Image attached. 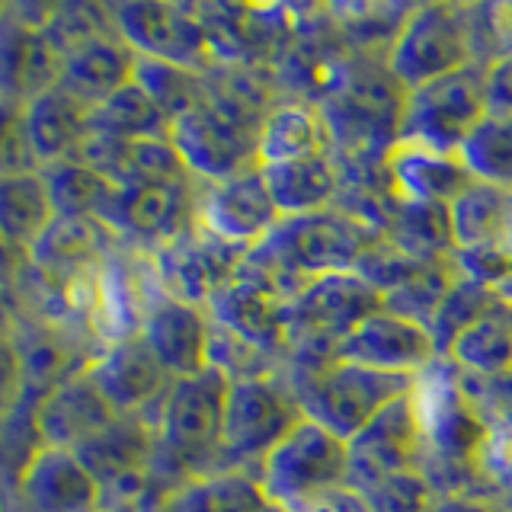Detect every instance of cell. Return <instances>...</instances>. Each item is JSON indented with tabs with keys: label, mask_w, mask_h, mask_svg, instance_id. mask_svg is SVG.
I'll use <instances>...</instances> for the list:
<instances>
[{
	"label": "cell",
	"mask_w": 512,
	"mask_h": 512,
	"mask_svg": "<svg viewBox=\"0 0 512 512\" xmlns=\"http://www.w3.org/2000/svg\"><path fill=\"white\" fill-rule=\"evenodd\" d=\"M375 240L378 234L362 218L343 208H327L308 218H285L247 253L244 263L295 298L311 279L356 272Z\"/></svg>",
	"instance_id": "cell-1"
},
{
	"label": "cell",
	"mask_w": 512,
	"mask_h": 512,
	"mask_svg": "<svg viewBox=\"0 0 512 512\" xmlns=\"http://www.w3.org/2000/svg\"><path fill=\"white\" fill-rule=\"evenodd\" d=\"M269 506L282 512H314L346 490L349 448L330 429L301 416L253 471Z\"/></svg>",
	"instance_id": "cell-2"
},
{
	"label": "cell",
	"mask_w": 512,
	"mask_h": 512,
	"mask_svg": "<svg viewBox=\"0 0 512 512\" xmlns=\"http://www.w3.org/2000/svg\"><path fill=\"white\" fill-rule=\"evenodd\" d=\"M266 116L208 90L205 100L170 125V144L183 157L192 180L215 183L260 167L256 144Z\"/></svg>",
	"instance_id": "cell-3"
},
{
	"label": "cell",
	"mask_w": 512,
	"mask_h": 512,
	"mask_svg": "<svg viewBox=\"0 0 512 512\" xmlns=\"http://www.w3.org/2000/svg\"><path fill=\"white\" fill-rule=\"evenodd\" d=\"M487 64H468L455 74L407 90L397 109L394 141H416L426 148L458 154L468 135L487 116Z\"/></svg>",
	"instance_id": "cell-4"
},
{
	"label": "cell",
	"mask_w": 512,
	"mask_h": 512,
	"mask_svg": "<svg viewBox=\"0 0 512 512\" xmlns=\"http://www.w3.org/2000/svg\"><path fill=\"white\" fill-rule=\"evenodd\" d=\"M292 388L308 420L330 429L336 439L349 442L384 407L413 394L416 378L384 375V372H372V368L333 359L320 372L304 375Z\"/></svg>",
	"instance_id": "cell-5"
},
{
	"label": "cell",
	"mask_w": 512,
	"mask_h": 512,
	"mask_svg": "<svg viewBox=\"0 0 512 512\" xmlns=\"http://www.w3.org/2000/svg\"><path fill=\"white\" fill-rule=\"evenodd\" d=\"M304 416L292 381L279 372L234 378L224 404L221 455L228 471H256L276 442Z\"/></svg>",
	"instance_id": "cell-6"
},
{
	"label": "cell",
	"mask_w": 512,
	"mask_h": 512,
	"mask_svg": "<svg viewBox=\"0 0 512 512\" xmlns=\"http://www.w3.org/2000/svg\"><path fill=\"white\" fill-rule=\"evenodd\" d=\"M471 13L455 4H423L407 13L388 48V74L400 93L474 64Z\"/></svg>",
	"instance_id": "cell-7"
},
{
	"label": "cell",
	"mask_w": 512,
	"mask_h": 512,
	"mask_svg": "<svg viewBox=\"0 0 512 512\" xmlns=\"http://www.w3.org/2000/svg\"><path fill=\"white\" fill-rule=\"evenodd\" d=\"M196 186L199 180L112 186L100 221L122 240V247L151 256L196 224Z\"/></svg>",
	"instance_id": "cell-8"
},
{
	"label": "cell",
	"mask_w": 512,
	"mask_h": 512,
	"mask_svg": "<svg viewBox=\"0 0 512 512\" xmlns=\"http://www.w3.org/2000/svg\"><path fill=\"white\" fill-rule=\"evenodd\" d=\"M64 52L45 26V4L0 10V103L26 106L61 84Z\"/></svg>",
	"instance_id": "cell-9"
},
{
	"label": "cell",
	"mask_w": 512,
	"mask_h": 512,
	"mask_svg": "<svg viewBox=\"0 0 512 512\" xmlns=\"http://www.w3.org/2000/svg\"><path fill=\"white\" fill-rule=\"evenodd\" d=\"M112 26L138 58L167 61L176 68L208 74L215 68L212 42L199 7L186 4H112Z\"/></svg>",
	"instance_id": "cell-10"
},
{
	"label": "cell",
	"mask_w": 512,
	"mask_h": 512,
	"mask_svg": "<svg viewBox=\"0 0 512 512\" xmlns=\"http://www.w3.org/2000/svg\"><path fill=\"white\" fill-rule=\"evenodd\" d=\"M74 455L100 484L106 512L135 509L151 490L157 432L138 416H116L103 432L74 448Z\"/></svg>",
	"instance_id": "cell-11"
},
{
	"label": "cell",
	"mask_w": 512,
	"mask_h": 512,
	"mask_svg": "<svg viewBox=\"0 0 512 512\" xmlns=\"http://www.w3.org/2000/svg\"><path fill=\"white\" fill-rule=\"evenodd\" d=\"M244 247L224 244L215 234H208L199 224L176 237L173 244L160 247L148 256L160 292L205 308L224 285H228L247 260Z\"/></svg>",
	"instance_id": "cell-12"
},
{
	"label": "cell",
	"mask_w": 512,
	"mask_h": 512,
	"mask_svg": "<svg viewBox=\"0 0 512 512\" xmlns=\"http://www.w3.org/2000/svg\"><path fill=\"white\" fill-rule=\"evenodd\" d=\"M196 224L224 244L253 250L279 228L282 215L260 167L196 186Z\"/></svg>",
	"instance_id": "cell-13"
},
{
	"label": "cell",
	"mask_w": 512,
	"mask_h": 512,
	"mask_svg": "<svg viewBox=\"0 0 512 512\" xmlns=\"http://www.w3.org/2000/svg\"><path fill=\"white\" fill-rule=\"evenodd\" d=\"M349 448V477L346 490L394 471H423L426 458V426L420 413L416 391L384 407L356 439L346 442Z\"/></svg>",
	"instance_id": "cell-14"
},
{
	"label": "cell",
	"mask_w": 512,
	"mask_h": 512,
	"mask_svg": "<svg viewBox=\"0 0 512 512\" xmlns=\"http://www.w3.org/2000/svg\"><path fill=\"white\" fill-rule=\"evenodd\" d=\"M96 391L119 416H138L154 426L157 410L164 404L173 378L157 356L141 340V333H128L119 340H109L100 356L87 368Z\"/></svg>",
	"instance_id": "cell-15"
},
{
	"label": "cell",
	"mask_w": 512,
	"mask_h": 512,
	"mask_svg": "<svg viewBox=\"0 0 512 512\" xmlns=\"http://www.w3.org/2000/svg\"><path fill=\"white\" fill-rule=\"evenodd\" d=\"M218 327L237 333L250 346L269 352L272 359L288 346V324H292V295L269 282L247 263L221 292L205 304Z\"/></svg>",
	"instance_id": "cell-16"
},
{
	"label": "cell",
	"mask_w": 512,
	"mask_h": 512,
	"mask_svg": "<svg viewBox=\"0 0 512 512\" xmlns=\"http://www.w3.org/2000/svg\"><path fill=\"white\" fill-rule=\"evenodd\" d=\"M336 359L384 375L420 378L439 362V349L429 327L391 308H378L349 336H343L336 346Z\"/></svg>",
	"instance_id": "cell-17"
},
{
	"label": "cell",
	"mask_w": 512,
	"mask_h": 512,
	"mask_svg": "<svg viewBox=\"0 0 512 512\" xmlns=\"http://www.w3.org/2000/svg\"><path fill=\"white\" fill-rule=\"evenodd\" d=\"M10 493L13 512H106L100 484L68 448L39 445Z\"/></svg>",
	"instance_id": "cell-18"
},
{
	"label": "cell",
	"mask_w": 512,
	"mask_h": 512,
	"mask_svg": "<svg viewBox=\"0 0 512 512\" xmlns=\"http://www.w3.org/2000/svg\"><path fill=\"white\" fill-rule=\"evenodd\" d=\"M138 333L173 381L199 375L208 368L212 314L199 308V304L157 292L141 317Z\"/></svg>",
	"instance_id": "cell-19"
},
{
	"label": "cell",
	"mask_w": 512,
	"mask_h": 512,
	"mask_svg": "<svg viewBox=\"0 0 512 512\" xmlns=\"http://www.w3.org/2000/svg\"><path fill=\"white\" fill-rule=\"evenodd\" d=\"M122 240L96 218H55L39 244L29 250L26 263L52 282H84L93 279L112 256L119 253Z\"/></svg>",
	"instance_id": "cell-20"
},
{
	"label": "cell",
	"mask_w": 512,
	"mask_h": 512,
	"mask_svg": "<svg viewBox=\"0 0 512 512\" xmlns=\"http://www.w3.org/2000/svg\"><path fill=\"white\" fill-rule=\"evenodd\" d=\"M384 176L400 205L448 208L474 180L458 154L426 148L416 141H394L384 154Z\"/></svg>",
	"instance_id": "cell-21"
},
{
	"label": "cell",
	"mask_w": 512,
	"mask_h": 512,
	"mask_svg": "<svg viewBox=\"0 0 512 512\" xmlns=\"http://www.w3.org/2000/svg\"><path fill=\"white\" fill-rule=\"evenodd\" d=\"M116 416L119 413L106 404L100 391H96L90 375L80 372L39 400L36 420L32 423H36L39 445L74 452V448H80L87 439H93L96 432H103Z\"/></svg>",
	"instance_id": "cell-22"
},
{
	"label": "cell",
	"mask_w": 512,
	"mask_h": 512,
	"mask_svg": "<svg viewBox=\"0 0 512 512\" xmlns=\"http://www.w3.org/2000/svg\"><path fill=\"white\" fill-rule=\"evenodd\" d=\"M135 61L138 55L125 45V39L116 29L103 32L84 45L71 48L64 55L61 68V90L77 96L80 103L96 109L106 103L112 93H119L135 80Z\"/></svg>",
	"instance_id": "cell-23"
},
{
	"label": "cell",
	"mask_w": 512,
	"mask_h": 512,
	"mask_svg": "<svg viewBox=\"0 0 512 512\" xmlns=\"http://www.w3.org/2000/svg\"><path fill=\"white\" fill-rule=\"evenodd\" d=\"M260 170L266 176L269 196L276 202L282 221L327 212V208H333L336 196H340V167H336L330 151Z\"/></svg>",
	"instance_id": "cell-24"
},
{
	"label": "cell",
	"mask_w": 512,
	"mask_h": 512,
	"mask_svg": "<svg viewBox=\"0 0 512 512\" xmlns=\"http://www.w3.org/2000/svg\"><path fill=\"white\" fill-rule=\"evenodd\" d=\"M90 106H84L68 90L52 87L26 103V128L39 170L71 160L90 135Z\"/></svg>",
	"instance_id": "cell-25"
},
{
	"label": "cell",
	"mask_w": 512,
	"mask_h": 512,
	"mask_svg": "<svg viewBox=\"0 0 512 512\" xmlns=\"http://www.w3.org/2000/svg\"><path fill=\"white\" fill-rule=\"evenodd\" d=\"M330 148V128L308 103H279L266 109L256 144V164H288V160L324 154Z\"/></svg>",
	"instance_id": "cell-26"
},
{
	"label": "cell",
	"mask_w": 512,
	"mask_h": 512,
	"mask_svg": "<svg viewBox=\"0 0 512 512\" xmlns=\"http://www.w3.org/2000/svg\"><path fill=\"white\" fill-rule=\"evenodd\" d=\"M445 359L461 368L464 375H512V301L500 298L468 330H461L458 340L448 346Z\"/></svg>",
	"instance_id": "cell-27"
},
{
	"label": "cell",
	"mask_w": 512,
	"mask_h": 512,
	"mask_svg": "<svg viewBox=\"0 0 512 512\" xmlns=\"http://www.w3.org/2000/svg\"><path fill=\"white\" fill-rule=\"evenodd\" d=\"M52 221L55 208L42 170L0 176V237L16 253L29 256Z\"/></svg>",
	"instance_id": "cell-28"
},
{
	"label": "cell",
	"mask_w": 512,
	"mask_h": 512,
	"mask_svg": "<svg viewBox=\"0 0 512 512\" xmlns=\"http://www.w3.org/2000/svg\"><path fill=\"white\" fill-rule=\"evenodd\" d=\"M448 234L455 250L512 240V192L474 180L448 205Z\"/></svg>",
	"instance_id": "cell-29"
},
{
	"label": "cell",
	"mask_w": 512,
	"mask_h": 512,
	"mask_svg": "<svg viewBox=\"0 0 512 512\" xmlns=\"http://www.w3.org/2000/svg\"><path fill=\"white\" fill-rule=\"evenodd\" d=\"M90 132L116 141L170 138V122L135 80L90 112Z\"/></svg>",
	"instance_id": "cell-30"
},
{
	"label": "cell",
	"mask_w": 512,
	"mask_h": 512,
	"mask_svg": "<svg viewBox=\"0 0 512 512\" xmlns=\"http://www.w3.org/2000/svg\"><path fill=\"white\" fill-rule=\"evenodd\" d=\"M48 196H52L55 218H96L112 196V183L90 170L80 160H61V164L42 167Z\"/></svg>",
	"instance_id": "cell-31"
},
{
	"label": "cell",
	"mask_w": 512,
	"mask_h": 512,
	"mask_svg": "<svg viewBox=\"0 0 512 512\" xmlns=\"http://www.w3.org/2000/svg\"><path fill=\"white\" fill-rule=\"evenodd\" d=\"M461 164L471 180L512 192V116H484L468 141L461 144Z\"/></svg>",
	"instance_id": "cell-32"
},
{
	"label": "cell",
	"mask_w": 512,
	"mask_h": 512,
	"mask_svg": "<svg viewBox=\"0 0 512 512\" xmlns=\"http://www.w3.org/2000/svg\"><path fill=\"white\" fill-rule=\"evenodd\" d=\"M135 84L157 103V109L164 112L170 125L180 116H186L189 109H196L208 96L205 74L176 68V64L154 61V58L135 61Z\"/></svg>",
	"instance_id": "cell-33"
},
{
	"label": "cell",
	"mask_w": 512,
	"mask_h": 512,
	"mask_svg": "<svg viewBox=\"0 0 512 512\" xmlns=\"http://www.w3.org/2000/svg\"><path fill=\"white\" fill-rule=\"evenodd\" d=\"M496 301H500V295H496L493 288L480 285V282L458 272V279L448 285L439 311L429 324V333H432V340H436V349H439V359H445V352L458 340V333L468 330L480 314L493 308Z\"/></svg>",
	"instance_id": "cell-34"
},
{
	"label": "cell",
	"mask_w": 512,
	"mask_h": 512,
	"mask_svg": "<svg viewBox=\"0 0 512 512\" xmlns=\"http://www.w3.org/2000/svg\"><path fill=\"white\" fill-rule=\"evenodd\" d=\"M349 493L365 512H429L439 496L426 471H394Z\"/></svg>",
	"instance_id": "cell-35"
},
{
	"label": "cell",
	"mask_w": 512,
	"mask_h": 512,
	"mask_svg": "<svg viewBox=\"0 0 512 512\" xmlns=\"http://www.w3.org/2000/svg\"><path fill=\"white\" fill-rule=\"evenodd\" d=\"M32 170H39V160L29 141L26 106L0 103V176Z\"/></svg>",
	"instance_id": "cell-36"
},
{
	"label": "cell",
	"mask_w": 512,
	"mask_h": 512,
	"mask_svg": "<svg viewBox=\"0 0 512 512\" xmlns=\"http://www.w3.org/2000/svg\"><path fill=\"white\" fill-rule=\"evenodd\" d=\"M23 404V362L13 340L0 343V426Z\"/></svg>",
	"instance_id": "cell-37"
},
{
	"label": "cell",
	"mask_w": 512,
	"mask_h": 512,
	"mask_svg": "<svg viewBox=\"0 0 512 512\" xmlns=\"http://www.w3.org/2000/svg\"><path fill=\"white\" fill-rule=\"evenodd\" d=\"M487 112L490 116H512V48L487 61Z\"/></svg>",
	"instance_id": "cell-38"
},
{
	"label": "cell",
	"mask_w": 512,
	"mask_h": 512,
	"mask_svg": "<svg viewBox=\"0 0 512 512\" xmlns=\"http://www.w3.org/2000/svg\"><path fill=\"white\" fill-rule=\"evenodd\" d=\"M26 266V256L16 253L4 237H0V292H10L13 295V288L16 282H20V272Z\"/></svg>",
	"instance_id": "cell-39"
},
{
	"label": "cell",
	"mask_w": 512,
	"mask_h": 512,
	"mask_svg": "<svg viewBox=\"0 0 512 512\" xmlns=\"http://www.w3.org/2000/svg\"><path fill=\"white\" fill-rule=\"evenodd\" d=\"M429 512H496V509L468 493H445V496H436V503H432Z\"/></svg>",
	"instance_id": "cell-40"
},
{
	"label": "cell",
	"mask_w": 512,
	"mask_h": 512,
	"mask_svg": "<svg viewBox=\"0 0 512 512\" xmlns=\"http://www.w3.org/2000/svg\"><path fill=\"white\" fill-rule=\"evenodd\" d=\"M16 330H20V308L10 292H0V343L13 340Z\"/></svg>",
	"instance_id": "cell-41"
},
{
	"label": "cell",
	"mask_w": 512,
	"mask_h": 512,
	"mask_svg": "<svg viewBox=\"0 0 512 512\" xmlns=\"http://www.w3.org/2000/svg\"><path fill=\"white\" fill-rule=\"evenodd\" d=\"M260 512H282V509H276V506H266V509H260Z\"/></svg>",
	"instance_id": "cell-42"
},
{
	"label": "cell",
	"mask_w": 512,
	"mask_h": 512,
	"mask_svg": "<svg viewBox=\"0 0 512 512\" xmlns=\"http://www.w3.org/2000/svg\"><path fill=\"white\" fill-rule=\"evenodd\" d=\"M109 512H138V506L135 509H109Z\"/></svg>",
	"instance_id": "cell-43"
},
{
	"label": "cell",
	"mask_w": 512,
	"mask_h": 512,
	"mask_svg": "<svg viewBox=\"0 0 512 512\" xmlns=\"http://www.w3.org/2000/svg\"><path fill=\"white\" fill-rule=\"evenodd\" d=\"M0 512H7V506H4V496H0Z\"/></svg>",
	"instance_id": "cell-44"
},
{
	"label": "cell",
	"mask_w": 512,
	"mask_h": 512,
	"mask_svg": "<svg viewBox=\"0 0 512 512\" xmlns=\"http://www.w3.org/2000/svg\"><path fill=\"white\" fill-rule=\"evenodd\" d=\"M0 10H4V4H0Z\"/></svg>",
	"instance_id": "cell-45"
}]
</instances>
